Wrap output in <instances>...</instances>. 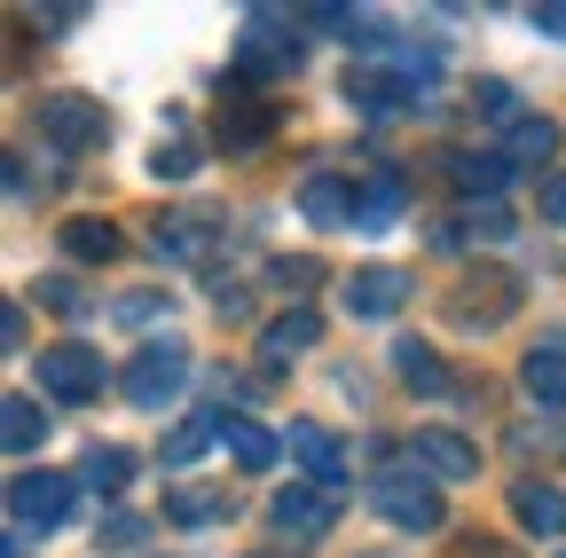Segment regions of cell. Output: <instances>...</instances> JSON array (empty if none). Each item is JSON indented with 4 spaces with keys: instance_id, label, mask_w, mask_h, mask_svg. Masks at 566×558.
I'll use <instances>...</instances> for the list:
<instances>
[{
    "instance_id": "obj_1",
    "label": "cell",
    "mask_w": 566,
    "mask_h": 558,
    "mask_svg": "<svg viewBox=\"0 0 566 558\" xmlns=\"http://www.w3.org/2000/svg\"><path fill=\"white\" fill-rule=\"evenodd\" d=\"M370 512L378 519H394V527H409V535H433L449 512H441V480L424 472L417 456H394L378 480H370Z\"/></svg>"
},
{
    "instance_id": "obj_2",
    "label": "cell",
    "mask_w": 566,
    "mask_h": 558,
    "mask_svg": "<svg viewBox=\"0 0 566 558\" xmlns=\"http://www.w3.org/2000/svg\"><path fill=\"white\" fill-rule=\"evenodd\" d=\"M237 72L275 87V80H300V24L283 9H252L244 17V40H237Z\"/></svg>"
},
{
    "instance_id": "obj_3",
    "label": "cell",
    "mask_w": 566,
    "mask_h": 558,
    "mask_svg": "<svg viewBox=\"0 0 566 558\" xmlns=\"http://www.w3.org/2000/svg\"><path fill=\"white\" fill-rule=\"evenodd\" d=\"M71 504H80V480H71V472H17L9 480V527L17 535L71 527Z\"/></svg>"
},
{
    "instance_id": "obj_4",
    "label": "cell",
    "mask_w": 566,
    "mask_h": 558,
    "mask_svg": "<svg viewBox=\"0 0 566 558\" xmlns=\"http://www.w3.org/2000/svg\"><path fill=\"white\" fill-rule=\"evenodd\" d=\"M32 378H40V393H55V401H95L111 370H103V355H95L87 338H55V346H40Z\"/></svg>"
},
{
    "instance_id": "obj_5",
    "label": "cell",
    "mask_w": 566,
    "mask_h": 558,
    "mask_svg": "<svg viewBox=\"0 0 566 558\" xmlns=\"http://www.w3.org/2000/svg\"><path fill=\"white\" fill-rule=\"evenodd\" d=\"M181 386H189V346H181V338H150V346L126 362V401H134V409H166Z\"/></svg>"
},
{
    "instance_id": "obj_6",
    "label": "cell",
    "mask_w": 566,
    "mask_h": 558,
    "mask_svg": "<svg viewBox=\"0 0 566 558\" xmlns=\"http://www.w3.org/2000/svg\"><path fill=\"white\" fill-rule=\"evenodd\" d=\"M417 299V275L409 267H354L346 284H338V307L354 315V323H386V315H401Z\"/></svg>"
},
{
    "instance_id": "obj_7",
    "label": "cell",
    "mask_w": 566,
    "mask_h": 558,
    "mask_svg": "<svg viewBox=\"0 0 566 558\" xmlns=\"http://www.w3.org/2000/svg\"><path fill=\"white\" fill-rule=\"evenodd\" d=\"M40 134H48L55 150H95L103 134H111V110L95 95H48L40 103Z\"/></svg>"
},
{
    "instance_id": "obj_8",
    "label": "cell",
    "mask_w": 566,
    "mask_h": 558,
    "mask_svg": "<svg viewBox=\"0 0 566 558\" xmlns=\"http://www.w3.org/2000/svg\"><path fill=\"white\" fill-rule=\"evenodd\" d=\"M512 307H520V284H512L504 267H488V275H472V284H457V299H449V323H457V330H495V323H504Z\"/></svg>"
},
{
    "instance_id": "obj_9",
    "label": "cell",
    "mask_w": 566,
    "mask_h": 558,
    "mask_svg": "<svg viewBox=\"0 0 566 558\" xmlns=\"http://www.w3.org/2000/svg\"><path fill=\"white\" fill-rule=\"evenodd\" d=\"M268 519L292 535V543H315V535H331L338 527V504H331V487H315V480H292L283 496L268 504Z\"/></svg>"
},
{
    "instance_id": "obj_10",
    "label": "cell",
    "mask_w": 566,
    "mask_h": 558,
    "mask_svg": "<svg viewBox=\"0 0 566 558\" xmlns=\"http://www.w3.org/2000/svg\"><path fill=\"white\" fill-rule=\"evenodd\" d=\"M283 449H292V456L307 464V480H315V487H338V480L354 472L346 441H338L331 425H315V417H292V433H283Z\"/></svg>"
},
{
    "instance_id": "obj_11",
    "label": "cell",
    "mask_w": 566,
    "mask_h": 558,
    "mask_svg": "<svg viewBox=\"0 0 566 558\" xmlns=\"http://www.w3.org/2000/svg\"><path fill=\"white\" fill-rule=\"evenodd\" d=\"M150 244H158V260H174V267H197L212 244H221V213H166V221L150 229Z\"/></svg>"
},
{
    "instance_id": "obj_12",
    "label": "cell",
    "mask_w": 566,
    "mask_h": 558,
    "mask_svg": "<svg viewBox=\"0 0 566 558\" xmlns=\"http://www.w3.org/2000/svg\"><path fill=\"white\" fill-rule=\"evenodd\" d=\"M409 456L433 472V480H472V472H480V449H472L464 433H449V425H424V433L409 441Z\"/></svg>"
},
{
    "instance_id": "obj_13",
    "label": "cell",
    "mask_w": 566,
    "mask_h": 558,
    "mask_svg": "<svg viewBox=\"0 0 566 558\" xmlns=\"http://www.w3.org/2000/svg\"><path fill=\"white\" fill-rule=\"evenodd\" d=\"M504 158H512V173H520V166H551V158H558V118L512 110V118H504Z\"/></svg>"
},
{
    "instance_id": "obj_14",
    "label": "cell",
    "mask_w": 566,
    "mask_h": 558,
    "mask_svg": "<svg viewBox=\"0 0 566 558\" xmlns=\"http://www.w3.org/2000/svg\"><path fill=\"white\" fill-rule=\"evenodd\" d=\"M300 213L315 229H354V221H363V197H354V181H338V173H315L300 189Z\"/></svg>"
},
{
    "instance_id": "obj_15",
    "label": "cell",
    "mask_w": 566,
    "mask_h": 558,
    "mask_svg": "<svg viewBox=\"0 0 566 558\" xmlns=\"http://www.w3.org/2000/svg\"><path fill=\"white\" fill-rule=\"evenodd\" d=\"M512 512H520L527 535L558 543V535H566V487H551V480H520V487H512Z\"/></svg>"
},
{
    "instance_id": "obj_16",
    "label": "cell",
    "mask_w": 566,
    "mask_h": 558,
    "mask_svg": "<svg viewBox=\"0 0 566 558\" xmlns=\"http://www.w3.org/2000/svg\"><path fill=\"white\" fill-rule=\"evenodd\" d=\"M520 393H527L535 409H566V346H558V338L535 346V355L520 362Z\"/></svg>"
},
{
    "instance_id": "obj_17",
    "label": "cell",
    "mask_w": 566,
    "mask_h": 558,
    "mask_svg": "<svg viewBox=\"0 0 566 558\" xmlns=\"http://www.w3.org/2000/svg\"><path fill=\"white\" fill-rule=\"evenodd\" d=\"M55 244L80 260V267H103V260H118V244H126V236H118L111 221H95V213H71V221L55 229Z\"/></svg>"
},
{
    "instance_id": "obj_18",
    "label": "cell",
    "mask_w": 566,
    "mask_h": 558,
    "mask_svg": "<svg viewBox=\"0 0 566 558\" xmlns=\"http://www.w3.org/2000/svg\"><path fill=\"white\" fill-rule=\"evenodd\" d=\"M315 330H323V323H315L307 307H292L283 323H268V330H260V362H268V370H283V362H300L307 346H315Z\"/></svg>"
},
{
    "instance_id": "obj_19",
    "label": "cell",
    "mask_w": 566,
    "mask_h": 558,
    "mask_svg": "<svg viewBox=\"0 0 566 558\" xmlns=\"http://www.w3.org/2000/svg\"><path fill=\"white\" fill-rule=\"evenodd\" d=\"M48 441V409L32 401V393H9V401H0V449H9V456H32Z\"/></svg>"
},
{
    "instance_id": "obj_20",
    "label": "cell",
    "mask_w": 566,
    "mask_h": 558,
    "mask_svg": "<svg viewBox=\"0 0 566 558\" xmlns=\"http://www.w3.org/2000/svg\"><path fill=\"white\" fill-rule=\"evenodd\" d=\"M221 433L237 441V464H244V472H268V464L283 456V433H268L260 417H229V409H221Z\"/></svg>"
},
{
    "instance_id": "obj_21",
    "label": "cell",
    "mask_w": 566,
    "mask_h": 558,
    "mask_svg": "<svg viewBox=\"0 0 566 558\" xmlns=\"http://www.w3.org/2000/svg\"><path fill=\"white\" fill-rule=\"evenodd\" d=\"M394 370H401L409 393H449V370H441V355H433L424 338H401V346H394Z\"/></svg>"
},
{
    "instance_id": "obj_22",
    "label": "cell",
    "mask_w": 566,
    "mask_h": 558,
    "mask_svg": "<svg viewBox=\"0 0 566 558\" xmlns=\"http://www.w3.org/2000/svg\"><path fill=\"white\" fill-rule=\"evenodd\" d=\"M441 166H449V181H464V189H472V204H480V197H495V189L512 181V158H504V150H495V158L457 150V158H441Z\"/></svg>"
},
{
    "instance_id": "obj_23",
    "label": "cell",
    "mask_w": 566,
    "mask_h": 558,
    "mask_svg": "<svg viewBox=\"0 0 566 558\" xmlns=\"http://www.w3.org/2000/svg\"><path fill=\"white\" fill-rule=\"evenodd\" d=\"M212 143H221V150H260V143H268V110H260V103H237V110H221Z\"/></svg>"
},
{
    "instance_id": "obj_24",
    "label": "cell",
    "mask_w": 566,
    "mask_h": 558,
    "mask_svg": "<svg viewBox=\"0 0 566 558\" xmlns=\"http://www.w3.org/2000/svg\"><path fill=\"white\" fill-rule=\"evenodd\" d=\"M126 480H134V456H126V449H87V464H80V487H95V496H118Z\"/></svg>"
},
{
    "instance_id": "obj_25",
    "label": "cell",
    "mask_w": 566,
    "mask_h": 558,
    "mask_svg": "<svg viewBox=\"0 0 566 558\" xmlns=\"http://www.w3.org/2000/svg\"><path fill=\"white\" fill-rule=\"evenodd\" d=\"M212 433H221V417H189V425H174L166 433V464H197L212 449Z\"/></svg>"
},
{
    "instance_id": "obj_26",
    "label": "cell",
    "mask_w": 566,
    "mask_h": 558,
    "mask_svg": "<svg viewBox=\"0 0 566 558\" xmlns=\"http://www.w3.org/2000/svg\"><path fill=\"white\" fill-rule=\"evenodd\" d=\"M394 213H401V181H394V173L363 181V221H354V229H386Z\"/></svg>"
},
{
    "instance_id": "obj_27",
    "label": "cell",
    "mask_w": 566,
    "mask_h": 558,
    "mask_svg": "<svg viewBox=\"0 0 566 558\" xmlns=\"http://www.w3.org/2000/svg\"><path fill=\"white\" fill-rule=\"evenodd\" d=\"M150 173H158V181H189V173H197V143H181V134H174V143H158V150H150Z\"/></svg>"
},
{
    "instance_id": "obj_28",
    "label": "cell",
    "mask_w": 566,
    "mask_h": 558,
    "mask_svg": "<svg viewBox=\"0 0 566 558\" xmlns=\"http://www.w3.org/2000/svg\"><path fill=\"white\" fill-rule=\"evenodd\" d=\"M111 315H118V323H126V330H150V323H158V315H174V307H166V299H158V292H126V299H118V307H111Z\"/></svg>"
},
{
    "instance_id": "obj_29",
    "label": "cell",
    "mask_w": 566,
    "mask_h": 558,
    "mask_svg": "<svg viewBox=\"0 0 566 558\" xmlns=\"http://www.w3.org/2000/svg\"><path fill=\"white\" fill-rule=\"evenodd\" d=\"M166 512L181 527H212V519H221V496H197V487H189V496H166Z\"/></svg>"
},
{
    "instance_id": "obj_30",
    "label": "cell",
    "mask_w": 566,
    "mask_h": 558,
    "mask_svg": "<svg viewBox=\"0 0 566 558\" xmlns=\"http://www.w3.org/2000/svg\"><path fill=\"white\" fill-rule=\"evenodd\" d=\"M134 543H142V519H134V512H111V519L95 527V550H134Z\"/></svg>"
},
{
    "instance_id": "obj_31",
    "label": "cell",
    "mask_w": 566,
    "mask_h": 558,
    "mask_svg": "<svg viewBox=\"0 0 566 558\" xmlns=\"http://www.w3.org/2000/svg\"><path fill=\"white\" fill-rule=\"evenodd\" d=\"M527 24H535L543 40H566V0H543V9H527Z\"/></svg>"
},
{
    "instance_id": "obj_32",
    "label": "cell",
    "mask_w": 566,
    "mask_h": 558,
    "mask_svg": "<svg viewBox=\"0 0 566 558\" xmlns=\"http://www.w3.org/2000/svg\"><path fill=\"white\" fill-rule=\"evenodd\" d=\"M457 558H520V550L495 543V535H457Z\"/></svg>"
},
{
    "instance_id": "obj_33",
    "label": "cell",
    "mask_w": 566,
    "mask_h": 558,
    "mask_svg": "<svg viewBox=\"0 0 566 558\" xmlns=\"http://www.w3.org/2000/svg\"><path fill=\"white\" fill-rule=\"evenodd\" d=\"M543 221H551V229H566V173H551V181H543Z\"/></svg>"
},
{
    "instance_id": "obj_34",
    "label": "cell",
    "mask_w": 566,
    "mask_h": 558,
    "mask_svg": "<svg viewBox=\"0 0 566 558\" xmlns=\"http://www.w3.org/2000/svg\"><path fill=\"white\" fill-rule=\"evenodd\" d=\"M40 299H48V307H80V292H71L63 275H48V284H40Z\"/></svg>"
},
{
    "instance_id": "obj_35",
    "label": "cell",
    "mask_w": 566,
    "mask_h": 558,
    "mask_svg": "<svg viewBox=\"0 0 566 558\" xmlns=\"http://www.w3.org/2000/svg\"><path fill=\"white\" fill-rule=\"evenodd\" d=\"M9 558H32V550H24V543H9Z\"/></svg>"
},
{
    "instance_id": "obj_36",
    "label": "cell",
    "mask_w": 566,
    "mask_h": 558,
    "mask_svg": "<svg viewBox=\"0 0 566 558\" xmlns=\"http://www.w3.org/2000/svg\"><path fill=\"white\" fill-rule=\"evenodd\" d=\"M363 558H386V550H363Z\"/></svg>"
},
{
    "instance_id": "obj_37",
    "label": "cell",
    "mask_w": 566,
    "mask_h": 558,
    "mask_svg": "<svg viewBox=\"0 0 566 558\" xmlns=\"http://www.w3.org/2000/svg\"><path fill=\"white\" fill-rule=\"evenodd\" d=\"M558 558H566V550H558Z\"/></svg>"
}]
</instances>
